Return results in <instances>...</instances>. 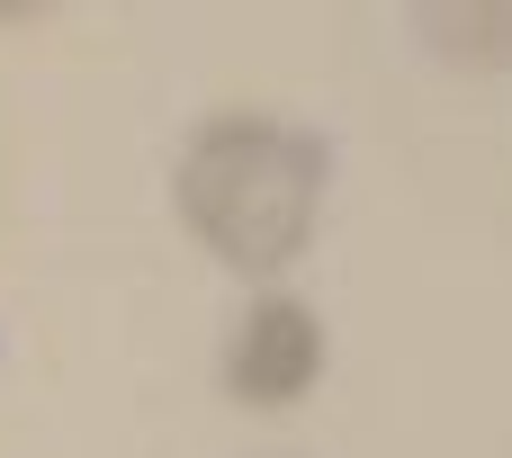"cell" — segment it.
<instances>
[{
  "label": "cell",
  "mask_w": 512,
  "mask_h": 458,
  "mask_svg": "<svg viewBox=\"0 0 512 458\" xmlns=\"http://www.w3.org/2000/svg\"><path fill=\"white\" fill-rule=\"evenodd\" d=\"M324 180H333L324 135H306V126H288V117H261V108H225V117H207V126L180 144L171 198H180V225H189L225 270L279 279V270H297L306 243H315Z\"/></svg>",
  "instance_id": "6da1fadb"
},
{
  "label": "cell",
  "mask_w": 512,
  "mask_h": 458,
  "mask_svg": "<svg viewBox=\"0 0 512 458\" xmlns=\"http://www.w3.org/2000/svg\"><path fill=\"white\" fill-rule=\"evenodd\" d=\"M324 378V324L306 297H252L225 342V396L252 414H288Z\"/></svg>",
  "instance_id": "7a4b0ae2"
},
{
  "label": "cell",
  "mask_w": 512,
  "mask_h": 458,
  "mask_svg": "<svg viewBox=\"0 0 512 458\" xmlns=\"http://www.w3.org/2000/svg\"><path fill=\"white\" fill-rule=\"evenodd\" d=\"M414 27L459 72H512V0H414Z\"/></svg>",
  "instance_id": "3957f363"
},
{
  "label": "cell",
  "mask_w": 512,
  "mask_h": 458,
  "mask_svg": "<svg viewBox=\"0 0 512 458\" xmlns=\"http://www.w3.org/2000/svg\"><path fill=\"white\" fill-rule=\"evenodd\" d=\"M36 9H54V0H0V18H36Z\"/></svg>",
  "instance_id": "277c9868"
}]
</instances>
